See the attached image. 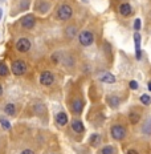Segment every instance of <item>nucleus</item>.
<instances>
[{"label":"nucleus","instance_id":"obj_3","mask_svg":"<svg viewBox=\"0 0 151 154\" xmlns=\"http://www.w3.org/2000/svg\"><path fill=\"white\" fill-rule=\"evenodd\" d=\"M78 40H80L81 45L89 47V45H92L93 41H94V35H93L90 31H82L81 33L78 35Z\"/></svg>","mask_w":151,"mask_h":154},{"label":"nucleus","instance_id":"obj_7","mask_svg":"<svg viewBox=\"0 0 151 154\" xmlns=\"http://www.w3.org/2000/svg\"><path fill=\"white\" fill-rule=\"evenodd\" d=\"M16 49L19 51V52H21V53H25V52H28V51L31 49V41L28 40V38H19L17 41H16Z\"/></svg>","mask_w":151,"mask_h":154},{"label":"nucleus","instance_id":"obj_4","mask_svg":"<svg viewBox=\"0 0 151 154\" xmlns=\"http://www.w3.org/2000/svg\"><path fill=\"white\" fill-rule=\"evenodd\" d=\"M110 131H111V137L117 141H121L126 137V129L122 125H114Z\"/></svg>","mask_w":151,"mask_h":154},{"label":"nucleus","instance_id":"obj_5","mask_svg":"<svg viewBox=\"0 0 151 154\" xmlns=\"http://www.w3.org/2000/svg\"><path fill=\"white\" fill-rule=\"evenodd\" d=\"M35 24H36V19H35L33 15H25L20 20V25L24 29H32L35 27Z\"/></svg>","mask_w":151,"mask_h":154},{"label":"nucleus","instance_id":"obj_24","mask_svg":"<svg viewBox=\"0 0 151 154\" xmlns=\"http://www.w3.org/2000/svg\"><path fill=\"white\" fill-rule=\"evenodd\" d=\"M130 88L133 89V91L138 89V82H137V81H134V80H133V81H130Z\"/></svg>","mask_w":151,"mask_h":154},{"label":"nucleus","instance_id":"obj_16","mask_svg":"<svg viewBox=\"0 0 151 154\" xmlns=\"http://www.w3.org/2000/svg\"><path fill=\"white\" fill-rule=\"evenodd\" d=\"M4 112H5V114H8V116H15L16 114V106L14 104H7L4 106Z\"/></svg>","mask_w":151,"mask_h":154},{"label":"nucleus","instance_id":"obj_8","mask_svg":"<svg viewBox=\"0 0 151 154\" xmlns=\"http://www.w3.org/2000/svg\"><path fill=\"white\" fill-rule=\"evenodd\" d=\"M98 79L101 80L102 82H105V84H114V82H115V77H114V75H111V73H109V72L99 73Z\"/></svg>","mask_w":151,"mask_h":154},{"label":"nucleus","instance_id":"obj_10","mask_svg":"<svg viewBox=\"0 0 151 154\" xmlns=\"http://www.w3.org/2000/svg\"><path fill=\"white\" fill-rule=\"evenodd\" d=\"M82 109H83V102L80 100V98H76V100L72 102V110H73V113L80 114L82 112Z\"/></svg>","mask_w":151,"mask_h":154},{"label":"nucleus","instance_id":"obj_12","mask_svg":"<svg viewBox=\"0 0 151 154\" xmlns=\"http://www.w3.org/2000/svg\"><path fill=\"white\" fill-rule=\"evenodd\" d=\"M72 129L76 131V133H82L85 130V126L80 120H73L72 121Z\"/></svg>","mask_w":151,"mask_h":154},{"label":"nucleus","instance_id":"obj_14","mask_svg":"<svg viewBox=\"0 0 151 154\" xmlns=\"http://www.w3.org/2000/svg\"><path fill=\"white\" fill-rule=\"evenodd\" d=\"M128 120H130L131 124H138L140 120V114L138 113V112H134V110L130 112V113H128Z\"/></svg>","mask_w":151,"mask_h":154},{"label":"nucleus","instance_id":"obj_18","mask_svg":"<svg viewBox=\"0 0 151 154\" xmlns=\"http://www.w3.org/2000/svg\"><path fill=\"white\" fill-rule=\"evenodd\" d=\"M77 33V28L73 27V25H70V27L66 28V35H68V37H74Z\"/></svg>","mask_w":151,"mask_h":154},{"label":"nucleus","instance_id":"obj_21","mask_svg":"<svg viewBox=\"0 0 151 154\" xmlns=\"http://www.w3.org/2000/svg\"><path fill=\"white\" fill-rule=\"evenodd\" d=\"M140 102H142L143 105H150L151 104V98L149 94H142L140 96Z\"/></svg>","mask_w":151,"mask_h":154},{"label":"nucleus","instance_id":"obj_9","mask_svg":"<svg viewBox=\"0 0 151 154\" xmlns=\"http://www.w3.org/2000/svg\"><path fill=\"white\" fill-rule=\"evenodd\" d=\"M56 121L60 126H65V125L68 124V114H66L65 112H59V113L56 114Z\"/></svg>","mask_w":151,"mask_h":154},{"label":"nucleus","instance_id":"obj_26","mask_svg":"<svg viewBox=\"0 0 151 154\" xmlns=\"http://www.w3.org/2000/svg\"><path fill=\"white\" fill-rule=\"evenodd\" d=\"M126 154H138L137 150H133V149H130V150H127V153Z\"/></svg>","mask_w":151,"mask_h":154},{"label":"nucleus","instance_id":"obj_25","mask_svg":"<svg viewBox=\"0 0 151 154\" xmlns=\"http://www.w3.org/2000/svg\"><path fill=\"white\" fill-rule=\"evenodd\" d=\"M21 154H35V152L33 150H31V149H25V150L21 152Z\"/></svg>","mask_w":151,"mask_h":154},{"label":"nucleus","instance_id":"obj_2","mask_svg":"<svg viewBox=\"0 0 151 154\" xmlns=\"http://www.w3.org/2000/svg\"><path fill=\"white\" fill-rule=\"evenodd\" d=\"M11 69L15 76H23L27 72V64L23 60H15L11 65Z\"/></svg>","mask_w":151,"mask_h":154},{"label":"nucleus","instance_id":"obj_20","mask_svg":"<svg viewBox=\"0 0 151 154\" xmlns=\"http://www.w3.org/2000/svg\"><path fill=\"white\" fill-rule=\"evenodd\" d=\"M99 140H101V137H99L98 134H93V136L90 137V143H92V146H97L98 142H99Z\"/></svg>","mask_w":151,"mask_h":154},{"label":"nucleus","instance_id":"obj_29","mask_svg":"<svg viewBox=\"0 0 151 154\" xmlns=\"http://www.w3.org/2000/svg\"><path fill=\"white\" fill-rule=\"evenodd\" d=\"M149 91H151V82H149Z\"/></svg>","mask_w":151,"mask_h":154},{"label":"nucleus","instance_id":"obj_19","mask_svg":"<svg viewBox=\"0 0 151 154\" xmlns=\"http://www.w3.org/2000/svg\"><path fill=\"white\" fill-rule=\"evenodd\" d=\"M0 124H2V126H3V129H4V130H9V129H11V124H9V121L5 120L4 117L0 118Z\"/></svg>","mask_w":151,"mask_h":154},{"label":"nucleus","instance_id":"obj_15","mask_svg":"<svg viewBox=\"0 0 151 154\" xmlns=\"http://www.w3.org/2000/svg\"><path fill=\"white\" fill-rule=\"evenodd\" d=\"M107 104L110 105L111 108H117L119 105V98L117 96H109L107 97Z\"/></svg>","mask_w":151,"mask_h":154},{"label":"nucleus","instance_id":"obj_23","mask_svg":"<svg viewBox=\"0 0 151 154\" xmlns=\"http://www.w3.org/2000/svg\"><path fill=\"white\" fill-rule=\"evenodd\" d=\"M134 28H135L137 32L140 29V19H135V21H134Z\"/></svg>","mask_w":151,"mask_h":154},{"label":"nucleus","instance_id":"obj_22","mask_svg":"<svg viewBox=\"0 0 151 154\" xmlns=\"http://www.w3.org/2000/svg\"><path fill=\"white\" fill-rule=\"evenodd\" d=\"M101 154H114V147L113 146H105L104 149L101 150Z\"/></svg>","mask_w":151,"mask_h":154},{"label":"nucleus","instance_id":"obj_27","mask_svg":"<svg viewBox=\"0 0 151 154\" xmlns=\"http://www.w3.org/2000/svg\"><path fill=\"white\" fill-rule=\"evenodd\" d=\"M2 17H3V9L0 8V20H2Z\"/></svg>","mask_w":151,"mask_h":154},{"label":"nucleus","instance_id":"obj_28","mask_svg":"<svg viewBox=\"0 0 151 154\" xmlns=\"http://www.w3.org/2000/svg\"><path fill=\"white\" fill-rule=\"evenodd\" d=\"M2 94H3V88H2V85H0V97H2Z\"/></svg>","mask_w":151,"mask_h":154},{"label":"nucleus","instance_id":"obj_6","mask_svg":"<svg viewBox=\"0 0 151 154\" xmlns=\"http://www.w3.org/2000/svg\"><path fill=\"white\" fill-rule=\"evenodd\" d=\"M54 82V76L52 72H49V70H45V72H43L40 75V84L44 85V86H49L52 85Z\"/></svg>","mask_w":151,"mask_h":154},{"label":"nucleus","instance_id":"obj_1","mask_svg":"<svg viewBox=\"0 0 151 154\" xmlns=\"http://www.w3.org/2000/svg\"><path fill=\"white\" fill-rule=\"evenodd\" d=\"M72 15H73V9L70 8L68 4L60 5V8L57 9V17H59L60 20H62V21L69 20V19L72 17Z\"/></svg>","mask_w":151,"mask_h":154},{"label":"nucleus","instance_id":"obj_11","mask_svg":"<svg viewBox=\"0 0 151 154\" xmlns=\"http://www.w3.org/2000/svg\"><path fill=\"white\" fill-rule=\"evenodd\" d=\"M134 41H135V56L138 60H140V57H142V53H140V35L138 32L134 35Z\"/></svg>","mask_w":151,"mask_h":154},{"label":"nucleus","instance_id":"obj_30","mask_svg":"<svg viewBox=\"0 0 151 154\" xmlns=\"http://www.w3.org/2000/svg\"><path fill=\"white\" fill-rule=\"evenodd\" d=\"M83 2H86V0H83Z\"/></svg>","mask_w":151,"mask_h":154},{"label":"nucleus","instance_id":"obj_13","mask_svg":"<svg viewBox=\"0 0 151 154\" xmlns=\"http://www.w3.org/2000/svg\"><path fill=\"white\" fill-rule=\"evenodd\" d=\"M119 14L122 16H128L131 14V5L128 3H122L119 5Z\"/></svg>","mask_w":151,"mask_h":154},{"label":"nucleus","instance_id":"obj_17","mask_svg":"<svg viewBox=\"0 0 151 154\" xmlns=\"http://www.w3.org/2000/svg\"><path fill=\"white\" fill-rule=\"evenodd\" d=\"M8 73H9L8 66L5 65L4 63H0V76H2V77H5V76H8Z\"/></svg>","mask_w":151,"mask_h":154}]
</instances>
